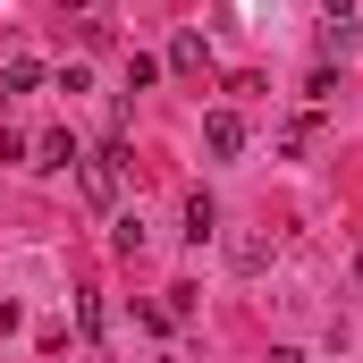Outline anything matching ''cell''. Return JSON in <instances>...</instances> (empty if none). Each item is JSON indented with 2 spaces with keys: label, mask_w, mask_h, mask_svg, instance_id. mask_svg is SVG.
<instances>
[{
  "label": "cell",
  "mask_w": 363,
  "mask_h": 363,
  "mask_svg": "<svg viewBox=\"0 0 363 363\" xmlns=\"http://www.w3.org/2000/svg\"><path fill=\"white\" fill-rule=\"evenodd\" d=\"M118 161H127V144H101L93 161H77V169H85V194H93V203H118Z\"/></svg>",
  "instance_id": "obj_1"
},
{
  "label": "cell",
  "mask_w": 363,
  "mask_h": 363,
  "mask_svg": "<svg viewBox=\"0 0 363 363\" xmlns=\"http://www.w3.org/2000/svg\"><path fill=\"white\" fill-rule=\"evenodd\" d=\"M203 144H211L220 161H237V152H245V118H237V110H211V118H203Z\"/></svg>",
  "instance_id": "obj_2"
},
{
  "label": "cell",
  "mask_w": 363,
  "mask_h": 363,
  "mask_svg": "<svg viewBox=\"0 0 363 363\" xmlns=\"http://www.w3.org/2000/svg\"><path fill=\"white\" fill-rule=\"evenodd\" d=\"M68 17H77V43H93V51L110 43V9L101 0H68Z\"/></svg>",
  "instance_id": "obj_3"
},
{
  "label": "cell",
  "mask_w": 363,
  "mask_h": 363,
  "mask_svg": "<svg viewBox=\"0 0 363 363\" xmlns=\"http://www.w3.org/2000/svg\"><path fill=\"white\" fill-rule=\"evenodd\" d=\"M34 152H43V161H34V169H77V161H85V152H77V135H68V127H51V135H43V144H34Z\"/></svg>",
  "instance_id": "obj_4"
},
{
  "label": "cell",
  "mask_w": 363,
  "mask_h": 363,
  "mask_svg": "<svg viewBox=\"0 0 363 363\" xmlns=\"http://www.w3.org/2000/svg\"><path fill=\"white\" fill-rule=\"evenodd\" d=\"M169 68H178V77H203V68H211L203 34H178V43H169Z\"/></svg>",
  "instance_id": "obj_5"
},
{
  "label": "cell",
  "mask_w": 363,
  "mask_h": 363,
  "mask_svg": "<svg viewBox=\"0 0 363 363\" xmlns=\"http://www.w3.org/2000/svg\"><path fill=\"white\" fill-rule=\"evenodd\" d=\"M186 228H194V237H211V228H220V203H211V194H194V203H186Z\"/></svg>",
  "instance_id": "obj_6"
},
{
  "label": "cell",
  "mask_w": 363,
  "mask_h": 363,
  "mask_svg": "<svg viewBox=\"0 0 363 363\" xmlns=\"http://www.w3.org/2000/svg\"><path fill=\"white\" fill-rule=\"evenodd\" d=\"M271 363H304V355H296V347H271Z\"/></svg>",
  "instance_id": "obj_7"
},
{
  "label": "cell",
  "mask_w": 363,
  "mask_h": 363,
  "mask_svg": "<svg viewBox=\"0 0 363 363\" xmlns=\"http://www.w3.org/2000/svg\"><path fill=\"white\" fill-rule=\"evenodd\" d=\"M355 279H363V254H355Z\"/></svg>",
  "instance_id": "obj_8"
}]
</instances>
